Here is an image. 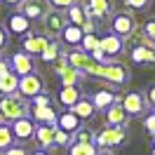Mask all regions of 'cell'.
I'll list each match as a JSON object with an SVG mask.
<instances>
[{
  "label": "cell",
  "instance_id": "6da1fadb",
  "mask_svg": "<svg viewBox=\"0 0 155 155\" xmlns=\"http://www.w3.org/2000/svg\"><path fill=\"white\" fill-rule=\"evenodd\" d=\"M31 113V104L28 99L19 97V94H5L0 97V120L2 122H14L19 117H28Z\"/></svg>",
  "mask_w": 155,
  "mask_h": 155
},
{
  "label": "cell",
  "instance_id": "7a4b0ae2",
  "mask_svg": "<svg viewBox=\"0 0 155 155\" xmlns=\"http://www.w3.org/2000/svg\"><path fill=\"white\" fill-rule=\"evenodd\" d=\"M136 26H139V24H136V14L129 12V10L113 12V14L108 17V33H113V35H117V38H122V40H125Z\"/></svg>",
  "mask_w": 155,
  "mask_h": 155
},
{
  "label": "cell",
  "instance_id": "3957f363",
  "mask_svg": "<svg viewBox=\"0 0 155 155\" xmlns=\"http://www.w3.org/2000/svg\"><path fill=\"white\" fill-rule=\"evenodd\" d=\"M127 141V127H104L99 134H94V146L99 150H110Z\"/></svg>",
  "mask_w": 155,
  "mask_h": 155
},
{
  "label": "cell",
  "instance_id": "277c9868",
  "mask_svg": "<svg viewBox=\"0 0 155 155\" xmlns=\"http://www.w3.org/2000/svg\"><path fill=\"white\" fill-rule=\"evenodd\" d=\"M99 80H106L108 85H113V87H125L132 80V71L125 64H120V61H110V64H104Z\"/></svg>",
  "mask_w": 155,
  "mask_h": 155
},
{
  "label": "cell",
  "instance_id": "5b68a950",
  "mask_svg": "<svg viewBox=\"0 0 155 155\" xmlns=\"http://www.w3.org/2000/svg\"><path fill=\"white\" fill-rule=\"evenodd\" d=\"M47 87V82H45V78L40 75V73H28V75H21L19 78V87H17V94L24 99H33L42 94Z\"/></svg>",
  "mask_w": 155,
  "mask_h": 155
},
{
  "label": "cell",
  "instance_id": "8992f818",
  "mask_svg": "<svg viewBox=\"0 0 155 155\" xmlns=\"http://www.w3.org/2000/svg\"><path fill=\"white\" fill-rule=\"evenodd\" d=\"M120 106L125 108L129 117H143L148 113V104H146L143 92H127L125 97H120Z\"/></svg>",
  "mask_w": 155,
  "mask_h": 155
},
{
  "label": "cell",
  "instance_id": "52a82bcc",
  "mask_svg": "<svg viewBox=\"0 0 155 155\" xmlns=\"http://www.w3.org/2000/svg\"><path fill=\"white\" fill-rule=\"evenodd\" d=\"M66 24H68L66 14L61 10H49L47 14L42 17V35H45V38H59Z\"/></svg>",
  "mask_w": 155,
  "mask_h": 155
},
{
  "label": "cell",
  "instance_id": "ba28073f",
  "mask_svg": "<svg viewBox=\"0 0 155 155\" xmlns=\"http://www.w3.org/2000/svg\"><path fill=\"white\" fill-rule=\"evenodd\" d=\"M99 49L104 52L106 61L110 64V61H117V57L122 54L125 42H122V38H117V35H113V33H106V35L99 38Z\"/></svg>",
  "mask_w": 155,
  "mask_h": 155
},
{
  "label": "cell",
  "instance_id": "9c48e42d",
  "mask_svg": "<svg viewBox=\"0 0 155 155\" xmlns=\"http://www.w3.org/2000/svg\"><path fill=\"white\" fill-rule=\"evenodd\" d=\"M17 12L24 14L28 21H42V17L49 12V2L47 0H24L17 7Z\"/></svg>",
  "mask_w": 155,
  "mask_h": 155
},
{
  "label": "cell",
  "instance_id": "30bf717a",
  "mask_svg": "<svg viewBox=\"0 0 155 155\" xmlns=\"http://www.w3.org/2000/svg\"><path fill=\"white\" fill-rule=\"evenodd\" d=\"M87 17L94 21H108V17L113 14V0H82Z\"/></svg>",
  "mask_w": 155,
  "mask_h": 155
},
{
  "label": "cell",
  "instance_id": "8fae6325",
  "mask_svg": "<svg viewBox=\"0 0 155 155\" xmlns=\"http://www.w3.org/2000/svg\"><path fill=\"white\" fill-rule=\"evenodd\" d=\"M10 71L17 75H28V73H38L35 71V59H31L26 52H12L10 54Z\"/></svg>",
  "mask_w": 155,
  "mask_h": 155
},
{
  "label": "cell",
  "instance_id": "7c38bea8",
  "mask_svg": "<svg viewBox=\"0 0 155 155\" xmlns=\"http://www.w3.org/2000/svg\"><path fill=\"white\" fill-rule=\"evenodd\" d=\"M47 45V38L42 35V33H26L24 38H21V52H26L31 59H40L42 54V49Z\"/></svg>",
  "mask_w": 155,
  "mask_h": 155
},
{
  "label": "cell",
  "instance_id": "4fadbf2b",
  "mask_svg": "<svg viewBox=\"0 0 155 155\" xmlns=\"http://www.w3.org/2000/svg\"><path fill=\"white\" fill-rule=\"evenodd\" d=\"M132 117L125 113V108L120 106V101H115L113 106H108L104 110V127H127Z\"/></svg>",
  "mask_w": 155,
  "mask_h": 155
},
{
  "label": "cell",
  "instance_id": "5bb4252c",
  "mask_svg": "<svg viewBox=\"0 0 155 155\" xmlns=\"http://www.w3.org/2000/svg\"><path fill=\"white\" fill-rule=\"evenodd\" d=\"M28 117L35 125L57 127V110H54V106H31Z\"/></svg>",
  "mask_w": 155,
  "mask_h": 155
},
{
  "label": "cell",
  "instance_id": "9a60e30c",
  "mask_svg": "<svg viewBox=\"0 0 155 155\" xmlns=\"http://www.w3.org/2000/svg\"><path fill=\"white\" fill-rule=\"evenodd\" d=\"M10 129H12V136H14V141H28L33 139V129H35V122L31 120V117H19V120H14L10 122Z\"/></svg>",
  "mask_w": 155,
  "mask_h": 155
},
{
  "label": "cell",
  "instance_id": "2e32d148",
  "mask_svg": "<svg viewBox=\"0 0 155 155\" xmlns=\"http://www.w3.org/2000/svg\"><path fill=\"white\" fill-rule=\"evenodd\" d=\"M89 101H92L94 110H106L108 106H113L115 101H120V94H117L115 89H97L89 97Z\"/></svg>",
  "mask_w": 155,
  "mask_h": 155
},
{
  "label": "cell",
  "instance_id": "e0dca14e",
  "mask_svg": "<svg viewBox=\"0 0 155 155\" xmlns=\"http://www.w3.org/2000/svg\"><path fill=\"white\" fill-rule=\"evenodd\" d=\"M5 31L7 33H12V35H26V33H31V21L24 17V14H19V12H14V14H10L7 17V26H5Z\"/></svg>",
  "mask_w": 155,
  "mask_h": 155
},
{
  "label": "cell",
  "instance_id": "ac0fdd59",
  "mask_svg": "<svg viewBox=\"0 0 155 155\" xmlns=\"http://www.w3.org/2000/svg\"><path fill=\"white\" fill-rule=\"evenodd\" d=\"M82 97H85V94H82V87H61L59 94H57V101H59V106H64L66 110H71Z\"/></svg>",
  "mask_w": 155,
  "mask_h": 155
},
{
  "label": "cell",
  "instance_id": "d6986e66",
  "mask_svg": "<svg viewBox=\"0 0 155 155\" xmlns=\"http://www.w3.org/2000/svg\"><path fill=\"white\" fill-rule=\"evenodd\" d=\"M57 127L59 129H64V132H68V134L73 136L82 127V120L75 115V113H71V110H64V113H57Z\"/></svg>",
  "mask_w": 155,
  "mask_h": 155
},
{
  "label": "cell",
  "instance_id": "ffe728a7",
  "mask_svg": "<svg viewBox=\"0 0 155 155\" xmlns=\"http://www.w3.org/2000/svg\"><path fill=\"white\" fill-rule=\"evenodd\" d=\"M129 59L134 64H139V66H155V47L143 45V47L129 49Z\"/></svg>",
  "mask_w": 155,
  "mask_h": 155
},
{
  "label": "cell",
  "instance_id": "44dd1931",
  "mask_svg": "<svg viewBox=\"0 0 155 155\" xmlns=\"http://www.w3.org/2000/svg\"><path fill=\"white\" fill-rule=\"evenodd\" d=\"M82 35H85V33H82L80 26H75V24H66L59 38H61V45H64V47H71V49H73V47H80Z\"/></svg>",
  "mask_w": 155,
  "mask_h": 155
},
{
  "label": "cell",
  "instance_id": "7402d4cb",
  "mask_svg": "<svg viewBox=\"0 0 155 155\" xmlns=\"http://www.w3.org/2000/svg\"><path fill=\"white\" fill-rule=\"evenodd\" d=\"M33 141L47 150V148H54V127H47V125H35L33 129Z\"/></svg>",
  "mask_w": 155,
  "mask_h": 155
},
{
  "label": "cell",
  "instance_id": "603a6c76",
  "mask_svg": "<svg viewBox=\"0 0 155 155\" xmlns=\"http://www.w3.org/2000/svg\"><path fill=\"white\" fill-rule=\"evenodd\" d=\"M64 14H66L68 24H75V26H80V28H82V24L89 19L87 10H85V5H82V0H78L75 5H71L68 10H64Z\"/></svg>",
  "mask_w": 155,
  "mask_h": 155
},
{
  "label": "cell",
  "instance_id": "cb8c5ba5",
  "mask_svg": "<svg viewBox=\"0 0 155 155\" xmlns=\"http://www.w3.org/2000/svg\"><path fill=\"white\" fill-rule=\"evenodd\" d=\"M57 78H59V82H61V87H82V82L87 80L85 73H80V71H75V68H71V66Z\"/></svg>",
  "mask_w": 155,
  "mask_h": 155
},
{
  "label": "cell",
  "instance_id": "d4e9b609",
  "mask_svg": "<svg viewBox=\"0 0 155 155\" xmlns=\"http://www.w3.org/2000/svg\"><path fill=\"white\" fill-rule=\"evenodd\" d=\"M64 52H66V49H64V45H61V40H59V38H47V45H45V49H42L40 59H42L45 64H52V61L59 59Z\"/></svg>",
  "mask_w": 155,
  "mask_h": 155
},
{
  "label": "cell",
  "instance_id": "484cf974",
  "mask_svg": "<svg viewBox=\"0 0 155 155\" xmlns=\"http://www.w3.org/2000/svg\"><path fill=\"white\" fill-rule=\"evenodd\" d=\"M122 42H125V47H127V49H134V47H143V45H150V47H155L153 42L148 40V35L143 33V28H141V26H136V28L132 31V33H129V35H127L125 40H122Z\"/></svg>",
  "mask_w": 155,
  "mask_h": 155
},
{
  "label": "cell",
  "instance_id": "4316f807",
  "mask_svg": "<svg viewBox=\"0 0 155 155\" xmlns=\"http://www.w3.org/2000/svg\"><path fill=\"white\" fill-rule=\"evenodd\" d=\"M17 87H19V75L17 73H0V97L5 94H17Z\"/></svg>",
  "mask_w": 155,
  "mask_h": 155
},
{
  "label": "cell",
  "instance_id": "83f0119b",
  "mask_svg": "<svg viewBox=\"0 0 155 155\" xmlns=\"http://www.w3.org/2000/svg\"><path fill=\"white\" fill-rule=\"evenodd\" d=\"M71 113H75L82 122H87V120H92V117L97 115V110H94V106H92V101H89L87 97H82L80 101H78L75 106L71 108Z\"/></svg>",
  "mask_w": 155,
  "mask_h": 155
},
{
  "label": "cell",
  "instance_id": "f1b7e54d",
  "mask_svg": "<svg viewBox=\"0 0 155 155\" xmlns=\"http://www.w3.org/2000/svg\"><path fill=\"white\" fill-rule=\"evenodd\" d=\"M68 155H99V148L94 143H78V141H73L68 146Z\"/></svg>",
  "mask_w": 155,
  "mask_h": 155
},
{
  "label": "cell",
  "instance_id": "f546056e",
  "mask_svg": "<svg viewBox=\"0 0 155 155\" xmlns=\"http://www.w3.org/2000/svg\"><path fill=\"white\" fill-rule=\"evenodd\" d=\"M97 47H99V35H97V33H85L82 40H80V49L87 52V54H92Z\"/></svg>",
  "mask_w": 155,
  "mask_h": 155
},
{
  "label": "cell",
  "instance_id": "4dcf8cb0",
  "mask_svg": "<svg viewBox=\"0 0 155 155\" xmlns=\"http://www.w3.org/2000/svg\"><path fill=\"white\" fill-rule=\"evenodd\" d=\"M14 143V136H12V129L7 122H0V153L5 150V148H10Z\"/></svg>",
  "mask_w": 155,
  "mask_h": 155
},
{
  "label": "cell",
  "instance_id": "1f68e13d",
  "mask_svg": "<svg viewBox=\"0 0 155 155\" xmlns=\"http://www.w3.org/2000/svg\"><path fill=\"white\" fill-rule=\"evenodd\" d=\"M71 143H73V136L64 129L54 127V148H64V146H71Z\"/></svg>",
  "mask_w": 155,
  "mask_h": 155
},
{
  "label": "cell",
  "instance_id": "d6a6232c",
  "mask_svg": "<svg viewBox=\"0 0 155 155\" xmlns=\"http://www.w3.org/2000/svg\"><path fill=\"white\" fill-rule=\"evenodd\" d=\"M73 141H78V143H94V132L89 129V127H80L75 134H73Z\"/></svg>",
  "mask_w": 155,
  "mask_h": 155
},
{
  "label": "cell",
  "instance_id": "836d02e7",
  "mask_svg": "<svg viewBox=\"0 0 155 155\" xmlns=\"http://www.w3.org/2000/svg\"><path fill=\"white\" fill-rule=\"evenodd\" d=\"M150 5H153V0H125V10L129 12H146L150 10Z\"/></svg>",
  "mask_w": 155,
  "mask_h": 155
},
{
  "label": "cell",
  "instance_id": "e575fe53",
  "mask_svg": "<svg viewBox=\"0 0 155 155\" xmlns=\"http://www.w3.org/2000/svg\"><path fill=\"white\" fill-rule=\"evenodd\" d=\"M49 66H52V73H57V75H61V73H64V71L68 68V61H66V52H64V54H61L59 59H54V61H52Z\"/></svg>",
  "mask_w": 155,
  "mask_h": 155
},
{
  "label": "cell",
  "instance_id": "d590c367",
  "mask_svg": "<svg viewBox=\"0 0 155 155\" xmlns=\"http://www.w3.org/2000/svg\"><path fill=\"white\" fill-rule=\"evenodd\" d=\"M31 106H52V97H49L47 92H42V94H38V97L28 99Z\"/></svg>",
  "mask_w": 155,
  "mask_h": 155
},
{
  "label": "cell",
  "instance_id": "8d00e7d4",
  "mask_svg": "<svg viewBox=\"0 0 155 155\" xmlns=\"http://www.w3.org/2000/svg\"><path fill=\"white\" fill-rule=\"evenodd\" d=\"M141 28H143V33L148 35V40H150V42L155 45V17H150V19H146Z\"/></svg>",
  "mask_w": 155,
  "mask_h": 155
},
{
  "label": "cell",
  "instance_id": "74e56055",
  "mask_svg": "<svg viewBox=\"0 0 155 155\" xmlns=\"http://www.w3.org/2000/svg\"><path fill=\"white\" fill-rule=\"evenodd\" d=\"M2 155H28V148H26L24 143H12L10 148L2 150Z\"/></svg>",
  "mask_w": 155,
  "mask_h": 155
},
{
  "label": "cell",
  "instance_id": "f35d334b",
  "mask_svg": "<svg viewBox=\"0 0 155 155\" xmlns=\"http://www.w3.org/2000/svg\"><path fill=\"white\" fill-rule=\"evenodd\" d=\"M49 2V10H68V7H71V5H75L78 0H47Z\"/></svg>",
  "mask_w": 155,
  "mask_h": 155
},
{
  "label": "cell",
  "instance_id": "ab89813d",
  "mask_svg": "<svg viewBox=\"0 0 155 155\" xmlns=\"http://www.w3.org/2000/svg\"><path fill=\"white\" fill-rule=\"evenodd\" d=\"M143 129L150 136H155V113H146L143 115Z\"/></svg>",
  "mask_w": 155,
  "mask_h": 155
},
{
  "label": "cell",
  "instance_id": "60d3db41",
  "mask_svg": "<svg viewBox=\"0 0 155 155\" xmlns=\"http://www.w3.org/2000/svg\"><path fill=\"white\" fill-rule=\"evenodd\" d=\"M143 97H146V104H148V108H155V82L146 87Z\"/></svg>",
  "mask_w": 155,
  "mask_h": 155
},
{
  "label": "cell",
  "instance_id": "b9f144b4",
  "mask_svg": "<svg viewBox=\"0 0 155 155\" xmlns=\"http://www.w3.org/2000/svg\"><path fill=\"white\" fill-rule=\"evenodd\" d=\"M7 42H10V33L5 31V26H0V52L7 49Z\"/></svg>",
  "mask_w": 155,
  "mask_h": 155
},
{
  "label": "cell",
  "instance_id": "7bdbcfd3",
  "mask_svg": "<svg viewBox=\"0 0 155 155\" xmlns=\"http://www.w3.org/2000/svg\"><path fill=\"white\" fill-rule=\"evenodd\" d=\"M2 2H7V5H14V7H19L24 0H2Z\"/></svg>",
  "mask_w": 155,
  "mask_h": 155
},
{
  "label": "cell",
  "instance_id": "ee69618b",
  "mask_svg": "<svg viewBox=\"0 0 155 155\" xmlns=\"http://www.w3.org/2000/svg\"><path fill=\"white\" fill-rule=\"evenodd\" d=\"M28 155H49L47 150H42V148H38V150H33V153H28Z\"/></svg>",
  "mask_w": 155,
  "mask_h": 155
},
{
  "label": "cell",
  "instance_id": "f6af8a7d",
  "mask_svg": "<svg viewBox=\"0 0 155 155\" xmlns=\"http://www.w3.org/2000/svg\"><path fill=\"white\" fill-rule=\"evenodd\" d=\"M99 155H115L113 150H99Z\"/></svg>",
  "mask_w": 155,
  "mask_h": 155
},
{
  "label": "cell",
  "instance_id": "bcb514c9",
  "mask_svg": "<svg viewBox=\"0 0 155 155\" xmlns=\"http://www.w3.org/2000/svg\"><path fill=\"white\" fill-rule=\"evenodd\" d=\"M2 61H5V52H0V64H2Z\"/></svg>",
  "mask_w": 155,
  "mask_h": 155
},
{
  "label": "cell",
  "instance_id": "7dc6e473",
  "mask_svg": "<svg viewBox=\"0 0 155 155\" xmlns=\"http://www.w3.org/2000/svg\"><path fill=\"white\" fill-rule=\"evenodd\" d=\"M150 155H155V146H153V150H150Z\"/></svg>",
  "mask_w": 155,
  "mask_h": 155
},
{
  "label": "cell",
  "instance_id": "c3c4849f",
  "mask_svg": "<svg viewBox=\"0 0 155 155\" xmlns=\"http://www.w3.org/2000/svg\"><path fill=\"white\" fill-rule=\"evenodd\" d=\"M153 146H155V136H153Z\"/></svg>",
  "mask_w": 155,
  "mask_h": 155
},
{
  "label": "cell",
  "instance_id": "681fc988",
  "mask_svg": "<svg viewBox=\"0 0 155 155\" xmlns=\"http://www.w3.org/2000/svg\"><path fill=\"white\" fill-rule=\"evenodd\" d=\"M0 122H2V120H0Z\"/></svg>",
  "mask_w": 155,
  "mask_h": 155
},
{
  "label": "cell",
  "instance_id": "f907efd6",
  "mask_svg": "<svg viewBox=\"0 0 155 155\" xmlns=\"http://www.w3.org/2000/svg\"><path fill=\"white\" fill-rule=\"evenodd\" d=\"M153 113H155V110H153Z\"/></svg>",
  "mask_w": 155,
  "mask_h": 155
}]
</instances>
